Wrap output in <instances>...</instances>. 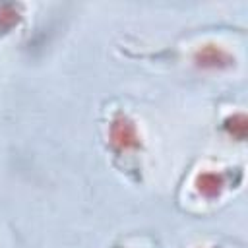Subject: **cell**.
Listing matches in <instances>:
<instances>
[{
	"instance_id": "1",
	"label": "cell",
	"mask_w": 248,
	"mask_h": 248,
	"mask_svg": "<svg viewBox=\"0 0 248 248\" xmlns=\"http://www.w3.org/2000/svg\"><path fill=\"white\" fill-rule=\"evenodd\" d=\"M110 141L118 147V149H134L140 143L138 138V130L134 126V122L126 116H116L110 124Z\"/></svg>"
},
{
	"instance_id": "2",
	"label": "cell",
	"mask_w": 248,
	"mask_h": 248,
	"mask_svg": "<svg viewBox=\"0 0 248 248\" xmlns=\"http://www.w3.org/2000/svg\"><path fill=\"white\" fill-rule=\"evenodd\" d=\"M196 62L203 68H223L231 62V56L217 45H205L196 52Z\"/></svg>"
},
{
	"instance_id": "3",
	"label": "cell",
	"mask_w": 248,
	"mask_h": 248,
	"mask_svg": "<svg viewBox=\"0 0 248 248\" xmlns=\"http://www.w3.org/2000/svg\"><path fill=\"white\" fill-rule=\"evenodd\" d=\"M196 186L198 192L203 194L205 198H215L223 188V178L217 172H202L196 178Z\"/></svg>"
},
{
	"instance_id": "4",
	"label": "cell",
	"mask_w": 248,
	"mask_h": 248,
	"mask_svg": "<svg viewBox=\"0 0 248 248\" xmlns=\"http://www.w3.org/2000/svg\"><path fill=\"white\" fill-rule=\"evenodd\" d=\"M227 130H229L231 136L242 140V138L246 136V118H244L242 114H236V116L229 118V120H227Z\"/></svg>"
},
{
	"instance_id": "5",
	"label": "cell",
	"mask_w": 248,
	"mask_h": 248,
	"mask_svg": "<svg viewBox=\"0 0 248 248\" xmlns=\"http://www.w3.org/2000/svg\"><path fill=\"white\" fill-rule=\"evenodd\" d=\"M19 16L12 6H4L0 8V31H8L10 27H14L17 23Z\"/></svg>"
}]
</instances>
